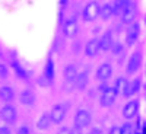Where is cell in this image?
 I'll list each match as a JSON object with an SVG mask.
<instances>
[{
  "mask_svg": "<svg viewBox=\"0 0 146 134\" xmlns=\"http://www.w3.org/2000/svg\"><path fill=\"white\" fill-rule=\"evenodd\" d=\"M140 36V23L139 22H133L129 25L127 31H126V36H124V41L127 47H133Z\"/></svg>",
  "mask_w": 146,
  "mask_h": 134,
  "instance_id": "6da1fadb",
  "label": "cell"
},
{
  "mask_svg": "<svg viewBox=\"0 0 146 134\" xmlns=\"http://www.w3.org/2000/svg\"><path fill=\"white\" fill-rule=\"evenodd\" d=\"M0 118L7 124H15L18 118V111L12 104H6L0 108Z\"/></svg>",
  "mask_w": 146,
  "mask_h": 134,
  "instance_id": "7a4b0ae2",
  "label": "cell"
},
{
  "mask_svg": "<svg viewBox=\"0 0 146 134\" xmlns=\"http://www.w3.org/2000/svg\"><path fill=\"white\" fill-rule=\"evenodd\" d=\"M100 9H101V6L98 5V2H95V0L94 2H89L83 9V13H82L83 20H86V22L95 20L96 18L100 16Z\"/></svg>",
  "mask_w": 146,
  "mask_h": 134,
  "instance_id": "3957f363",
  "label": "cell"
},
{
  "mask_svg": "<svg viewBox=\"0 0 146 134\" xmlns=\"http://www.w3.org/2000/svg\"><path fill=\"white\" fill-rule=\"evenodd\" d=\"M140 64H142V53L139 50H136L129 57V61H127V66H126V73L127 75H135V73L140 69Z\"/></svg>",
  "mask_w": 146,
  "mask_h": 134,
  "instance_id": "277c9868",
  "label": "cell"
},
{
  "mask_svg": "<svg viewBox=\"0 0 146 134\" xmlns=\"http://www.w3.org/2000/svg\"><path fill=\"white\" fill-rule=\"evenodd\" d=\"M117 96H118L117 90H115L114 88H110V86H108V88L101 93V98H100V104H101V106H104V108L111 106V105L115 102Z\"/></svg>",
  "mask_w": 146,
  "mask_h": 134,
  "instance_id": "5b68a950",
  "label": "cell"
},
{
  "mask_svg": "<svg viewBox=\"0 0 146 134\" xmlns=\"http://www.w3.org/2000/svg\"><path fill=\"white\" fill-rule=\"evenodd\" d=\"M66 117V106L63 104H56L51 111H50V118L53 124H62Z\"/></svg>",
  "mask_w": 146,
  "mask_h": 134,
  "instance_id": "8992f818",
  "label": "cell"
},
{
  "mask_svg": "<svg viewBox=\"0 0 146 134\" xmlns=\"http://www.w3.org/2000/svg\"><path fill=\"white\" fill-rule=\"evenodd\" d=\"M91 121H92V117H91L89 111H86V109H78L76 111V114H75V125L86 128V127L91 125Z\"/></svg>",
  "mask_w": 146,
  "mask_h": 134,
  "instance_id": "52a82bcc",
  "label": "cell"
},
{
  "mask_svg": "<svg viewBox=\"0 0 146 134\" xmlns=\"http://www.w3.org/2000/svg\"><path fill=\"white\" fill-rule=\"evenodd\" d=\"M137 111H139V101L137 99H131L123 108V117L126 119H131V118H135L137 115Z\"/></svg>",
  "mask_w": 146,
  "mask_h": 134,
  "instance_id": "ba28073f",
  "label": "cell"
},
{
  "mask_svg": "<svg viewBox=\"0 0 146 134\" xmlns=\"http://www.w3.org/2000/svg\"><path fill=\"white\" fill-rule=\"evenodd\" d=\"M35 99H36V95L32 89H23L19 95V102L23 106H32L35 104Z\"/></svg>",
  "mask_w": 146,
  "mask_h": 134,
  "instance_id": "9c48e42d",
  "label": "cell"
},
{
  "mask_svg": "<svg viewBox=\"0 0 146 134\" xmlns=\"http://www.w3.org/2000/svg\"><path fill=\"white\" fill-rule=\"evenodd\" d=\"M113 75V67L110 63H102L98 70H96V80L100 82H107Z\"/></svg>",
  "mask_w": 146,
  "mask_h": 134,
  "instance_id": "30bf717a",
  "label": "cell"
},
{
  "mask_svg": "<svg viewBox=\"0 0 146 134\" xmlns=\"http://www.w3.org/2000/svg\"><path fill=\"white\" fill-rule=\"evenodd\" d=\"M113 44H114V38H113V32L111 31H107L102 34V36L100 38V50L107 53L113 48Z\"/></svg>",
  "mask_w": 146,
  "mask_h": 134,
  "instance_id": "8fae6325",
  "label": "cell"
},
{
  "mask_svg": "<svg viewBox=\"0 0 146 134\" xmlns=\"http://www.w3.org/2000/svg\"><path fill=\"white\" fill-rule=\"evenodd\" d=\"M78 20L75 18H69L66 22H64V26H63V31H64V35L67 38H73L76 34H78Z\"/></svg>",
  "mask_w": 146,
  "mask_h": 134,
  "instance_id": "7c38bea8",
  "label": "cell"
},
{
  "mask_svg": "<svg viewBox=\"0 0 146 134\" xmlns=\"http://www.w3.org/2000/svg\"><path fill=\"white\" fill-rule=\"evenodd\" d=\"M136 13H137V6H136V3H130L127 7H126V10L123 12V23H133L135 22V18H136Z\"/></svg>",
  "mask_w": 146,
  "mask_h": 134,
  "instance_id": "4fadbf2b",
  "label": "cell"
},
{
  "mask_svg": "<svg viewBox=\"0 0 146 134\" xmlns=\"http://www.w3.org/2000/svg\"><path fill=\"white\" fill-rule=\"evenodd\" d=\"M140 86H142V80H140L139 77L133 79L131 82H129V84L126 86V89H124V92H123V96L129 98V96L136 95V93L140 90Z\"/></svg>",
  "mask_w": 146,
  "mask_h": 134,
  "instance_id": "5bb4252c",
  "label": "cell"
},
{
  "mask_svg": "<svg viewBox=\"0 0 146 134\" xmlns=\"http://www.w3.org/2000/svg\"><path fill=\"white\" fill-rule=\"evenodd\" d=\"M88 82H89V71H88V69H83L82 71L78 73L75 84H76V88L79 90H85L86 86H88Z\"/></svg>",
  "mask_w": 146,
  "mask_h": 134,
  "instance_id": "9a60e30c",
  "label": "cell"
},
{
  "mask_svg": "<svg viewBox=\"0 0 146 134\" xmlns=\"http://www.w3.org/2000/svg\"><path fill=\"white\" fill-rule=\"evenodd\" d=\"M100 53V40L98 38H92L86 42V47H85V54L88 57H95Z\"/></svg>",
  "mask_w": 146,
  "mask_h": 134,
  "instance_id": "2e32d148",
  "label": "cell"
},
{
  "mask_svg": "<svg viewBox=\"0 0 146 134\" xmlns=\"http://www.w3.org/2000/svg\"><path fill=\"white\" fill-rule=\"evenodd\" d=\"M78 73L79 71H78L76 64H73V63L67 64L66 69H64V80H66V83H75L76 77H78Z\"/></svg>",
  "mask_w": 146,
  "mask_h": 134,
  "instance_id": "e0dca14e",
  "label": "cell"
},
{
  "mask_svg": "<svg viewBox=\"0 0 146 134\" xmlns=\"http://www.w3.org/2000/svg\"><path fill=\"white\" fill-rule=\"evenodd\" d=\"M13 99H15V92L10 86L5 84V86L0 88V101H3L5 104H10L13 102Z\"/></svg>",
  "mask_w": 146,
  "mask_h": 134,
  "instance_id": "ac0fdd59",
  "label": "cell"
},
{
  "mask_svg": "<svg viewBox=\"0 0 146 134\" xmlns=\"http://www.w3.org/2000/svg\"><path fill=\"white\" fill-rule=\"evenodd\" d=\"M54 76H56V66H54V61H53V58H48V60H47V64H45V69H44V77L47 79L48 83H53Z\"/></svg>",
  "mask_w": 146,
  "mask_h": 134,
  "instance_id": "d6986e66",
  "label": "cell"
},
{
  "mask_svg": "<svg viewBox=\"0 0 146 134\" xmlns=\"http://www.w3.org/2000/svg\"><path fill=\"white\" fill-rule=\"evenodd\" d=\"M53 123H51V118H50V112H44V114H41V117L38 118V121H36V128L38 130H41V131H45V130H48L50 128V125H51Z\"/></svg>",
  "mask_w": 146,
  "mask_h": 134,
  "instance_id": "ffe728a7",
  "label": "cell"
},
{
  "mask_svg": "<svg viewBox=\"0 0 146 134\" xmlns=\"http://www.w3.org/2000/svg\"><path fill=\"white\" fill-rule=\"evenodd\" d=\"M113 15H114V7H113L111 3H105V5L101 6V9H100V16H101L102 20H108Z\"/></svg>",
  "mask_w": 146,
  "mask_h": 134,
  "instance_id": "44dd1931",
  "label": "cell"
},
{
  "mask_svg": "<svg viewBox=\"0 0 146 134\" xmlns=\"http://www.w3.org/2000/svg\"><path fill=\"white\" fill-rule=\"evenodd\" d=\"M130 3H131V0H114V3H113L114 15H123V12Z\"/></svg>",
  "mask_w": 146,
  "mask_h": 134,
  "instance_id": "7402d4cb",
  "label": "cell"
},
{
  "mask_svg": "<svg viewBox=\"0 0 146 134\" xmlns=\"http://www.w3.org/2000/svg\"><path fill=\"white\" fill-rule=\"evenodd\" d=\"M12 69H13L15 75H16L19 79H22V80H27V79H28V73H27V70L23 69V66H21L18 61H12Z\"/></svg>",
  "mask_w": 146,
  "mask_h": 134,
  "instance_id": "603a6c76",
  "label": "cell"
},
{
  "mask_svg": "<svg viewBox=\"0 0 146 134\" xmlns=\"http://www.w3.org/2000/svg\"><path fill=\"white\" fill-rule=\"evenodd\" d=\"M129 84V80L126 79V77H118L117 80H115V84H114V89L117 90V93H123L124 92V89H126V86Z\"/></svg>",
  "mask_w": 146,
  "mask_h": 134,
  "instance_id": "cb8c5ba5",
  "label": "cell"
},
{
  "mask_svg": "<svg viewBox=\"0 0 146 134\" xmlns=\"http://www.w3.org/2000/svg\"><path fill=\"white\" fill-rule=\"evenodd\" d=\"M120 128H121V134H135V127H133L131 123H126Z\"/></svg>",
  "mask_w": 146,
  "mask_h": 134,
  "instance_id": "d4e9b609",
  "label": "cell"
},
{
  "mask_svg": "<svg viewBox=\"0 0 146 134\" xmlns=\"http://www.w3.org/2000/svg\"><path fill=\"white\" fill-rule=\"evenodd\" d=\"M111 50H113V54H114V55H118V54H121V51H123V45H121V42H118V41H117V42L114 41Z\"/></svg>",
  "mask_w": 146,
  "mask_h": 134,
  "instance_id": "484cf974",
  "label": "cell"
},
{
  "mask_svg": "<svg viewBox=\"0 0 146 134\" xmlns=\"http://www.w3.org/2000/svg\"><path fill=\"white\" fill-rule=\"evenodd\" d=\"M16 134H31V128H29V125H28V124H22V125H19L18 130H16Z\"/></svg>",
  "mask_w": 146,
  "mask_h": 134,
  "instance_id": "4316f807",
  "label": "cell"
},
{
  "mask_svg": "<svg viewBox=\"0 0 146 134\" xmlns=\"http://www.w3.org/2000/svg\"><path fill=\"white\" fill-rule=\"evenodd\" d=\"M9 77V70L6 67V64L0 63V79H7Z\"/></svg>",
  "mask_w": 146,
  "mask_h": 134,
  "instance_id": "83f0119b",
  "label": "cell"
},
{
  "mask_svg": "<svg viewBox=\"0 0 146 134\" xmlns=\"http://www.w3.org/2000/svg\"><path fill=\"white\" fill-rule=\"evenodd\" d=\"M70 131H72V134H83V128L82 127H78V125H73L70 128Z\"/></svg>",
  "mask_w": 146,
  "mask_h": 134,
  "instance_id": "f1b7e54d",
  "label": "cell"
},
{
  "mask_svg": "<svg viewBox=\"0 0 146 134\" xmlns=\"http://www.w3.org/2000/svg\"><path fill=\"white\" fill-rule=\"evenodd\" d=\"M0 134H12V130L9 125H2L0 127Z\"/></svg>",
  "mask_w": 146,
  "mask_h": 134,
  "instance_id": "f546056e",
  "label": "cell"
},
{
  "mask_svg": "<svg viewBox=\"0 0 146 134\" xmlns=\"http://www.w3.org/2000/svg\"><path fill=\"white\" fill-rule=\"evenodd\" d=\"M108 134H121V128L114 125V127H111V130L108 131Z\"/></svg>",
  "mask_w": 146,
  "mask_h": 134,
  "instance_id": "4dcf8cb0",
  "label": "cell"
},
{
  "mask_svg": "<svg viewBox=\"0 0 146 134\" xmlns=\"http://www.w3.org/2000/svg\"><path fill=\"white\" fill-rule=\"evenodd\" d=\"M57 134H72V131H70L69 127H62V128L57 131Z\"/></svg>",
  "mask_w": 146,
  "mask_h": 134,
  "instance_id": "1f68e13d",
  "label": "cell"
},
{
  "mask_svg": "<svg viewBox=\"0 0 146 134\" xmlns=\"http://www.w3.org/2000/svg\"><path fill=\"white\" fill-rule=\"evenodd\" d=\"M89 134H102V131H101L100 128H94V130H92Z\"/></svg>",
  "mask_w": 146,
  "mask_h": 134,
  "instance_id": "d6a6232c",
  "label": "cell"
},
{
  "mask_svg": "<svg viewBox=\"0 0 146 134\" xmlns=\"http://www.w3.org/2000/svg\"><path fill=\"white\" fill-rule=\"evenodd\" d=\"M66 5H67V0H62V6H63V7H64V6H66Z\"/></svg>",
  "mask_w": 146,
  "mask_h": 134,
  "instance_id": "836d02e7",
  "label": "cell"
}]
</instances>
